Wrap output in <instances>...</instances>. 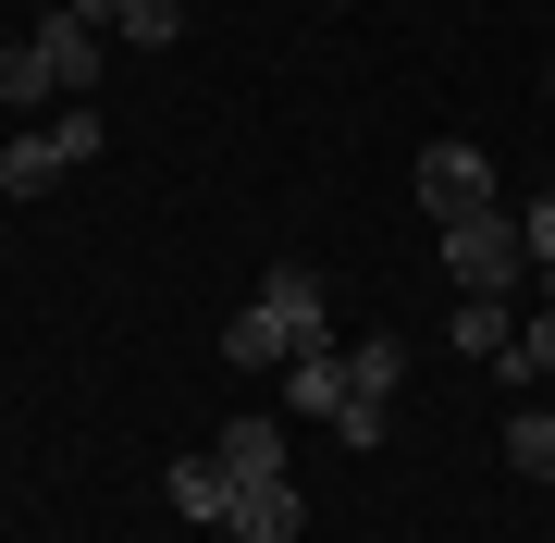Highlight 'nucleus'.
<instances>
[{
    "mask_svg": "<svg viewBox=\"0 0 555 543\" xmlns=\"http://www.w3.org/2000/svg\"><path fill=\"white\" fill-rule=\"evenodd\" d=\"M210 457H222V469H284V432H272V421H222Z\"/></svg>",
    "mask_w": 555,
    "mask_h": 543,
    "instance_id": "obj_13",
    "label": "nucleus"
},
{
    "mask_svg": "<svg viewBox=\"0 0 555 543\" xmlns=\"http://www.w3.org/2000/svg\"><path fill=\"white\" fill-rule=\"evenodd\" d=\"M518 247H531V272H555V198H531V210H518Z\"/></svg>",
    "mask_w": 555,
    "mask_h": 543,
    "instance_id": "obj_16",
    "label": "nucleus"
},
{
    "mask_svg": "<svg viewBox=\"0 0 555 543\" xmlns=\"http://www.w3.org/2000/svg\"><path fill=\"white\" fill-rule=\"evenodd\" d=\"M420 210H433V222H469V210H506V198H494V161H481L469 137H433V148H420Z\"/></svg>",
    "mask_w": 555,
    "mask_h": 543,
    "instance_id": "obj_3",
    "label": "nucleus"
},
{
    "mask_svg": "<svg viewBox=\"0 0 555 543\" xmlns=\"http://www.w3.org/2000/svg\"><path fill=\"white\" fill-rule=\"evenodd\" d=\"M222 531H235V543H297V531H309V494L284 482V469H235V506H222Z\"/></svg>",
    "mask_w": 555,
    "mask_h": 543,
    "instance_id": "obj_4",
    "label": "nucleus"
},
{
    "mask_svg": "<svg viewBox=\"0 0 555 543\" xmlns=\"http://www.w3.org/2000/svg\"><path fill=\"white\" fill-rule=\"evenodd\" d=\"M284 408H297V421H334V408H346V346H309V359H284Z\"/></svg>",
    "mask_w": 555,
    "mask_h": 543,
    "instance_id": "obj_7",
    "label": "nucleus"
},
{
    "mask_svg": "<svg viewBox=\"0 0 555 543\" xmlns=\"http://www.w3.org/2000/svg\"><path fill=\"white\" fill-rule=\"evenodd\" d=\"M334 432L358 444V457H371V444H383V432H396V408H383V396H346V408H334Z\"/></svg>",
    "mask_w": 555,
    "mask_h": 543,
    "instance_id": "obj_14",
    "label": "nucleus"
},
{
    "mask_svg": "<svg viewBox=\"0 0 555 543\" xmlns=\"http://www.w3.org/2000/svg\"><path fill=\"white\" fill-rule=\"evenodd\" d=\"M531 284H543V297H555V272H531Z\"/></svg>",
    "mask_w": 555,
    "mask_h": 543,
    "instance_id": "obj_17",
    "label": "nucleus"
},
{
    "mask_svg": "<svg viewBox=\"0 0 555 543\" xmlns=\"http://www.w3.org/2000/svg\"><path fill=\"white\" fill-rule=\"evenodd\" d=\"M444 322H456V359H481V371H506V346H518V322H506V297H456Z\"/></svg>",
    "mask_w": 555,
    "mask_h": 543,
    "instance_id": "obj_8",
    "label": "nucleus"
},
{
    "mask_svg": "<svg viewBox=\"0 0 555 543\" xmlns=\"http://www.w3.org/2000/svg\"><path fill=\"white\" fill-rule=\"evenodd\" d=\"M506 469L518 482H555V408H518L506 421Z\"/></svg>",
    "mask_w": 555,
    "mask_h": 543,
    "instance_id": "obj_10",
    "label": "nucleus"
},
{
    "mask_svg": "<svg viewBox=\"0 0 555 543\" xmlns=\"http://www.w3.org/2000/svg\"><path fill=\"white\" fill-rule=\"evenodd\" d=\"M334 13H346V0H334Z\"/></svg>",
    "mask_w": 555,
    "mask_h": 543,
    "instance_id": "obj_19",
    "label": "nucleus"
},
{
    "mask_svg": "<svg viewBox=\"0 0 555 543\" xmlns=\"http://www.w3.org/2000/svg\"><path fill=\"white\" fill-rule=\"evenodd\" d=\"M433 235H444V284H456V297H506V284H531L518 210H469V222H433Z\"/></svg>",
    "mask_w": 555,
    "mask_h": 543,
    "instance_id": "obj_2",
    "label": "nucleus"
},
{
    "mask_svg": "<svg viewBox=\"0 0 555 543\" xmlns=\"http://www.w3.org/2000/svg\"><path fill=\"white\" fill-rule=\"evenodd\" d=\"M38 100H62V87H50L38 38H13V50H0V112H38Z\"/></svg>",
    "mask_w": 555,
    "mask_h": 543,
    "instance_id": "obj_11",
    "label": "nucleus"
},
{
    "mask_svg": "<svg viewBox=\"0 0 555 543\" xmlns=\"http://www.w3.org/2000/svg\"><path fill=\"white\" fill-rule=\"evenodd\" d=\"M112 38H137V50H173V38H185V0H112Z\"/></svg>",
    "mask_w": 555,
    "mask_h": 543,
    "instance_id": "obj_12",
    "label": "nucleus"
},
{
    "mask_svg": "<svg viewBox=\"0 0 555 543\" xmlns=\"http://www.w3.org/2000/svg\"><path fill=\"white\" fill-rule=\"evenodd\" d=\"M506 371H555V309H543V322H518V346H506Z\"/></svg>",
    "mask_w": 555,
    "mask_h": 543,
    "instance_id": "obj_15",
    "label": "nucleus"
},
{
    "mask_svg": "<svg viewBox=\"0 0 555 543\" xmlns=\"http://www.w3.org/2000/svg\"><path fill=\"white\" fill-rule=\"evenodd\" d=\"M543 100H555V75H543Z\"/></svg>",
    "mask_w": 555,
    "mask_h": 543,
    "instance_id": "obj_18",
    "label": "nucleus"
},
{
    "mask_svg": "<svg viewBox=\"0 0 555 543\" xmlns=\"http://www.w3.org/2000/svg\"><path fill=\"white\" fill-rule=\"evenodd\" d=\"M309 346H334V297H321V272H259V297L222 322V359L235 371H284V359H309Z\"/></svg>",
    "mask_w": 555,
    "mask_h": 543,
    "instance_id": "obj_1",
    "label": "nucleus"
},
{
    "mask_svg": "<svg viewBox=\"0 0 555 543\" xmlns=\"http://www.w3.org/2000/svg\"><path fill=\"white\" fill-rule=\"evenodd\" d=\"M396 383H408V346H396V334H358V359H346V396H383V408H396Z\"/></svg>",
    "mask_w": 555,
    "mask_h": 543,
    "instance_id": "obj_9",
    "label": "nucleus"
},
{
    "mask_svg": "<svg viewBox=\"0 0 555 543\" xmlns=\"http://www.w3.org/2000/svg\"><path fill=\"white\" fill-rule=\"evenodd\" d=\"M62 173H75V148H62V124H38V137H13V148H0V185H13V198H50Z\"/></svg>",
    "mask_w": 555,
    "mask_h": 543,
    "instance_id": "obj_6",
    "label": "nucleus"
},
{
    "mask_svg": "<svg viewBox=\"0 0 555 543\" xmlns=\"http://www.w3.org/2000/svg\"><path fill=\"white\" fill-rule=\"evenodd\" d=\"M160 494H173V519L222 531V506H235V469H222V457H173V469H160Z\"/></svg>",
    "mask_w": 555,
    "mask_h": 543,
    "instance_id": "obj_5",
    "label": "nucleus"
}]
</instances>
